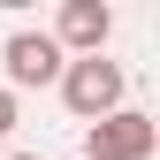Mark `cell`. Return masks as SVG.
Returning a JSON list of instances; mask_svg holds the SVG:
<instances>
[{"instance_id": "cell-1", "label": "cell", "mask_w": 160, "mask_h": 160, "mask_svg": "<svg viewBox=\"0 0 160 160\" xmlns=\"http://www.w3.org/2000/svg\"><path fill=\"white\" fill-rule=\"evenodd\" d=\"M122 92H130V76H122V61H107V53H84V61L61 69V107H69L84 130L99 122V114L122 107Z\"/></svg>"}, {"instance_id": "cell-2", "label": "cell", "mask_w": 160, "mask_h": 160, "mask_svg": "<svg viewBox=\"0 0 160 160\" xmlns=\"http://www.w3.org/2000/svg\"><path fill=\"white\" fill-rule=\"evenodd\" d=\"M152 145H160V122L137 107H114L84 130V160H152Z\"/></svg>"}, {"instance_id": "cell-3", "label": "cell", "mask_w": 160, "mask_h": 160, "mask_svg": "<svg viewBox=\"0 0 160 160\" xmlns=\"http://www.w3.org/2000/svg\"><path fill=\"white\" fill-rule=\"evenodd\" d=\"M0 61H8V92H38V84H61L69 53L53 46L46 31H8V46H0Z\"/></svg>"}, {"instance_id": "cell-4", "label": "cell", "mask_w": 160, "mask_h": 160, "mask_svg": "<svg viewBox=\"0 0 160 160\" xmlns=\"http://www.w3.org/2000/svg\"><path fill=\"white\" fill-rule=\"evenodd\" d=\"M53 46L61 53H76V61H84V53H107V38H114V8L107 0H61V15H53Z\"/></svg>"}, {"instance_id": "cell-5", "label": "cell", "mask_w": 160, "mask_h": 160, "mask_svg": "<svg viewBox=\"0 0 160 160\" xmlns=\"http://www.w3.org/2000/svg\"><path fill=\"white\" fill-rule=\"evenodd\" d=\"M8 130H15V92L0 84V137H8Z\"/></svg>"}, {"instance_id": "cell-6", "label": "cell", "mask_w": 160, "mask_h": 160, "mask_svg": "<svg viewBox=\"0 0 160 160\" xmlns=\"http://www.w3.org/2000/svg\"><path fill=\"white\" fill-rule=\"evenodd\" d=\"M8 160H38V152H8Z\"/></svg>"}]
</instances>
